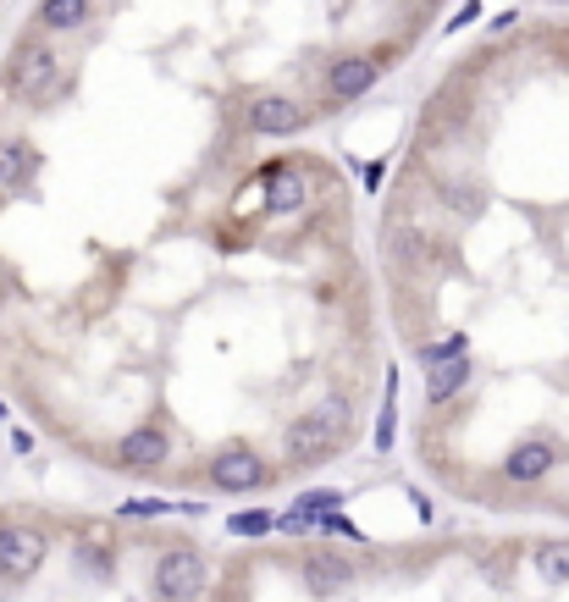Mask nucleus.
I'll use <instances>...</instances> for the list:
<instances>
[{
  "label": "nucleus",
  "instance_id": "13",
  "mask_svg": "<svg viewBox=\"0 0 569 602\" xmlns=\"http://www.w3.org/2000/svg\"><path fill=\"white\" fill-rule=\"evenodd\" d=\"M470 376H475L470 354H443V360H426V404H432V409H443L448 398H459V393L470 387Z\"/></svg>",
  "mask_w": 569,
  "mask_h": 602
},
{
  "label": "nucleus",
  "instance_id": "15",
  "mask_svg": "<svg viewBox=\"0 0 569 602\" xmlns=\"http://www.w3.org/2000/svg\"><path fill=\"white\" fill-rule=\"evenodd\" d=\"M531 564H536V575L547 580V586H569V542H536L531 547Z\"/></svg>",
  "mask_w": 569,
  "mask_h": 602
},
{
  "label": "nucleus",
  "instance_id": "17",
  "mask_svg": "<svg viewBox=\"0 0 569 602\" xmlns=\"http://www.w3.org/2000/svg\"><path fill=\"white\" fill-rule=\"evenodd\" d=\"M332 508H343V492H338V486H315V492H299V503H293V514H304L310 526H315V514H332Z\"/></svg>",
  "mask_w": 569,
  "mask_h": 602
},
{
  "label": "nucleus",
  "instance_id": "19",
  "mask_svg": "<svg viewBox=\"0 0 569 602\" xmlns=\"http://www.w3.org/2000/svg\"><path fill=\"white\" fill-rule=\"evenodd\" d=\"M178 503H122V514L128 520H138V514H172Z\"/></svg>",
  "mask_w": 569,
  "mask_h": 602
},
{
  "label": "nucleus",
  "instance_id": "1",
  "mask_svg": "<svg viewBox=\"0 0 569 602\" xmlns=\"http://www.w3.org/2000/svg\"><path fill=\"white\" fill-rule=\"evenodd\" d=\"M349 425H354V409H349L343 393L299 409V414L288 420V432H282L288 465H320V459H332V454L343 448V437H349Z\"/></svg>",
  "mask_w": 569,
  "mask_h": 602
},
{
  "label": "nucleus",
  "instance_id": "5",
  "mask_svg": "<svg viewBox=\"0 0 569 602\" xmlns=\"http://www.w3.org/2000/svg\"><path fill=\"white\" fill-rule=\"evenodd\" d=\"M387 72V56L382 50H343L327 61V72H320V106L327 111H343L354 100H365L376 83Z\"/></svg>",
  "mask_w": 569,
  "mask_h": 602
},
{
  "label": "nucleus",
  "instance_id": "12",
  "mask_svg": "<svg viewBox=\"0 0 569 602\" xmlns=\"http://www.w3.org/2000/svg\"><path fill=\"white\" fill-rule=\"evenodd\" d=\"M95 0H39L34 7V28L50 34V39H72V34H84L95 23Z\"/></svg>",
  "mask_w": 569,
  "mask_h": 602
},
{
  "label": "nucleus",
  "instance_id": "18",
  "mask_svg": "<svg viewBox=\"0 0 569 602\" xmlns=\"http://www.w3.org/2000/svg\"><path fill=\"white\" fill-rule=\"evenodd\" d=\"M77 569H84V575H100V580H111V553H89V547H77Z\"/></svg>",
  "mask_w": 569,
  "mask_h": 602
},
{
  "label": "nucleus",
  "instance_id": "14",
  "mask_svg": "<svg viewBox=\"0 0 569 602\" xmlns=\"http://www.w3.org/2000/svg\"><path fill=\"white\" fill-rule=\"evenodd\" d=\"M39 149L28 139H0V194H17L39 178Z\"/></svg>",
  "mask_w": 569,
  "mask_h": 602
},
{
  "label": "nucleus",
  "instance_id": "9",
  "mask_svg": "<svg viewBox=\"0 0 569 602\" xmlns=\"http://www.w3.org/2000/svg\"><path fill=\"white\" fill-rule=\"evenodd\" d=\"M354 558H343V553H332V547H310L304 558H299V586L310 591V597H338V591H349L354 586Z\"/></svg>",
  "mask_w": 569,
  "mask_h": 602
},
{
  "label": "nucleus",
  "instance_id": "8",
  "mask_svg": "<svg viewBox=\"0 0 569 602\" xmlns=\"http://www.w3.org/2000/svg\"><path fill=\"white\" fill-rule=\"evenodd\" d=\"M50 537L39 526H17V520H0V586H28L45 569Z\"/></svg>",
  "mask_w": 569,
  "mask_h": 602
},
{
  "label": "nucleus",
  "instance_id": "20",
  "mask_svg": "<svg viewBox=\"0 0 569 602\" xmlns=\"http://www.w3.org/2000/svg\"><path fill=\"white\" fill-rule=\"evenodd\" d=\"M0 310H7V288H0Z\"/></svg>",
  "mask_w": 569,
  "mask_h": 602
},
{
  "label": "nucleus",
  "instance_id": "11",
  "mask_svg": "<svg viewBox=\"0 0 569 602\" xmlns=\"http://www.w3.org/2000/svg\"><path fill=\"white\" fill-rule=\"evenodd\" d=\"M310 178L299 166H271L266 171V194H261V205H266V216L271 221H288V216H299L304 205H310Z\"/></svg>",
  "mask_w": 569,
  "mask_h": 602
},
{
  "label": "nucleus",
  "instance_id": "6",
  "mask_svg": "<svg viewBox=\"0 0 569 602\" xmlns=\"http://www.w3.org/2000/svg\"><path fill=\"white\" fill-rule=\"evenodd\" d=\"M310 128V106L288 89H255L243 100V133L250 139H299Z\"/></svg>",
  "mask_w": 569,
  "mask_h": 602
},
{
  "label": "nucleus",
  "instance_id": "4",
  "mask_svg": "<svg viewBox=\"0 0 569 602\" xmlns=\"http://www.w3.org/2000/svg\"><path fill=\"white\" fill-rule=\"evenodd\" d=\"M271 481H277V465H271L255 443H243V437L221 443V448L210 454V465H205V486H210V492H227V497H238V492H266Z\"/></svg>",
  "mask_w": 569,
  "mask_h": 602
},
{
  "label": "nucleus",
  "instance_id": "16",
  "mask_svg": "<svg viewBox=\"0 0 569 602\" xmlns=\"http://www.w3.org/2000/svg\"><path fill=\"white\" fill-rule=\"evenodd\" d=\"M227 531H232V537H271V531H277V514H271V508H243V514H227Z\"/></svg>",
  "mask_w": 569,
  "mask_h": 602
},
{
  "label": "nucleus",
  "instance_id": "10",
  "mask_svg": "<svg viewBox=\"0 0 569 602\" xmlns=\"http://www.w3.org/2000/svg\"><path fill=\"white\" fill-rule=\"evenodd\" d=\"M558 459H564V448H558L553 437H525V443H514V448L504 454V481L536 486V481H547V475L558 470Z\"/></svg>",
  "mask_w": 569,
  "mask_h": 602
},
{
  "label": "nucleus",
  "instance_id": "3",
  "mask_svg": "<svg viewBox=\"0 0 569 602\" xmlns=\"http://www.w3.org/2000/svg\"><path fill=\"white\" fill-rule=\"evenodd\" d=\"M149 591H155V602H205V591H210L205 547H194V542L160 547L149 564Z\"/></svg>",
  "mask_w": 569,
  "mask_h": 602
},
{
  "label": "nucleus",
  "instance_id": "2",
  "mask_svg": "<svg viewBox=\"0 0 569 602\" xmlns=\"http://www.w3.org/2000/svg\"><path fill=\"white\" fill-rule=\"evenodd\" d=\"M61 89V50H56V39L50 34H23L17 39V50H12V61H7V95L17 100V106H50V95Z\"/></svg>",
  "mask_w": 569,
  "mask_h": 602
},
{
  "label": "nucleus",
  "instance_id": "7",
  "mask_svg": "<svg viewBox=\"0 0 569 602\" xmlns=\"http://www.w3.org/2000/svg\"><path fill=\"white\" fill-rule=\"evenodd\" d=\"M111 465L128 470V475H160V470L172 465V432H167V420L149 414V420L133 425V432H122L117 448H111Z\"/></svg>",
  "mask_w": 569,
  "mask_h": 602
}]
</instances>
